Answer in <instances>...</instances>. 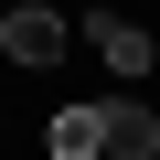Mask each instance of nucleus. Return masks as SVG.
I'll list each match as a JSON object with an SVG mask.
<instances>
[{
	"label": "nucleus",
	"mask_w": 160,
	"mask_h": 160,
	"mask_svg": "<svg viewBox=\"0 0 160 160\" xmlns=\"http://www.w3.org/2000/svg\"><path fill=\"white\" fill-rule=\"evenodd\" d=\"M64 43H75V22H64V11H43V0L0 11V53H11V64H64Z\"/></svg>",
	"instance_id": "nucleus-1"
},
{
	"label": "nucleus",
	"mask_w": 160,
	"mask_h": 160,
	"mask_svg": "<svg viewBox=\"0 0 160 160\" xmlns=\"http://www.w3.org/2000/svg\"><path fill=\"white\" fill-rule=\"evenodd\" d=\"M43 139H53V160H96V149H107V107H53Z\"/></svg>",
	"instance_id": "nucleus-2"
},
{
	"label": "nucleus",
	"mask_w": 160,
	"mask_h": 160,
	"mask_svg": "<svg viewBox=\"0 0 160 160\" xmlns=\"http://www.w3.org/2000/svg\"><path fill=\"white\" fill-rule=\"evenodd\" d=\"M96 160H118V149H96Z\"/></svg>",
	"instance_id": "nucleus-5"
},
{
	"label": "nucleus",
	"mask_w": 160,
	"mask_h": 160,
	"mask_svg": "<svg viewBox=\"0 0 160 160\" xmlns=\"http://www.w3.org/2000/svg\"><path fill=\"white\" fill-rule=\"evenodd\" d=\"M107 149H118V160H149V149H160V118H149L139 96H118V107H107Z\"/></svg>",
	"instance_id": "nucleus-4"
},
{
	"label": "nucleus",
	"mask_w": 160,
	"mask_h": 160,
	"mask_svg": "<svg viewBox=\"0 0 160 160\" xmlns=\"http://www.w3.org/2000/svg\"><path fill=\"white\" fill-rule=\"evenodd\" d=\"M86 32H96V53H107V64H118V75H149V32H139V22H128V11H96V22H86Z\"/></svg>",
	"instance_id": "nucleus-3"
}]
</instances>
